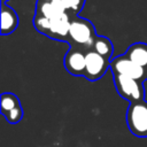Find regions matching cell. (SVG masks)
I'll list each match as a JSON object with an SVG mask.
<instances>
[{"instance_id": "4fadbf2b", "label": "cell", "mask_w": 147, "mask_h": 147, "mask_svg": "<svg viewBox=\"0 0 147 147\" xmlns=\"http://www.w3.org/2000/svg\"><path fill=\"white\" fill-rule=\"evenodd\" d=\"M33 25H34L37 31H39L40 33L47 36L48 32H49V28H51V18L45 17V16L39 15V14H34Z\"/></svg>"}, {"instance_id": "3957f363", "label": "cell", "mask_w": 147, "mask_h": 147, "mask_svg": "<svg viewBox=\"0 0 147 147\" xmlns=\"http://www.w3.org/2000/svg\"><path fill=\"white\" fill-rule=\"evenodd\" d=\"M113 76H114V83H115L117 93L122 98L130 101V103L144 100L145 90L140 80H137L119 74H113Z\"/></svg>"}, {"instance_id": "30bf717a", "label": "cell", "mask_w": 147, "mask_h": 147, "mask_svg": "<svg viewBox=\"0 0 147 147\" xmlns=\"http://www.w3.org/2000/svg\"><path fill=\"white\" fill-rule=\"evenodd\" d=\"M125 55L131 61L139 64L140 67L142 68L147 67V44H144V42L132 44L126 49Z\"/></svg>"}, {"instance_id": "6da1fadb", "label": "cell", "mask_w": 147, "mask_h": 147, "mask_svg": "<svg viewBox=\"0 0 147 147\" xmlns=\"http://www.w3.org/2000/svg\"><path fill=\"white\" fill-rule=\"evenodd\" d=\"M96 37L98 36L94 25L88 20L78 17L77 15L71 18L68 40L72 47H77L82 51L88 52L93 49Z\"/></svg>"}, {"instance_id": "9c48e42d", "label": "cell", "mask_w": 147, "mask_h": 147, "mask_svg": "<svg viewBox=\"0 0 147 147\" xmlns=\"http://www.w3.org/2000/svg\"><path fill=\"white\" fill-rule=\"evenodd\" d=\"M64 13H68V11L64 10V8L61 6L59 1H42V0L37 1L36 14L42 15L48 18H54Z\"/></svg>"}, {"instance_id": "8fae6325", "label": "cell", "mask_w": 147, "mask_h": 147, "mask_svg": "<svg viewBox=\"0 0 147 147\" xmlns=\"http://www.w3.org/2000/svg\"><path fill=\"white\" fill-rule=\"evenodd\" d=\"M93 51H95L96 53H99L100 55H102L106 59H110V56L113 55L114 52V47L111 41L103 36H98L95 38L94 45H93Z\"/></svg>"}, {"instance_id": "2e32d148", "label": "cell", "mask_w": 147, "mask_h": 147, "mask_svg": "<svg viewBox=\"0 0 147 147\" xmlns=\"http://www.w3.org/2000/svg\"><path fill=\"white\" fill-rule=\"evenodd\" d=\"M6 1H8V0H1V3H6Z\"/></svg>"}, {"instance_id": "7c38bea8", "label": "cell", "mask_w": 147, "mask_h": 147, "mask_svg": "<svg viewBox=\"0 0 147 147\" xmlns=\"http://www.w3.org/2000/svg\"><path fill=\"white\" fill-rule=\"evenodd\" d=\"M0 105H1V114H5V113L14 109L15 107L20 106L21 103H20L18 98L15 94H13V93H2Z\"/></svg>"}, {"instance_id": "e0dca14e", "label": "cell", "mask_w": 147, "mask_h": 147, "mask_svg": "<svg viewBox=\"0 0 147 147\" xmlns=\"http://www.w3.org/2000/svg\"><path fill=\"white\" fill-rule=\"evenodd\" d=\"M42 1H57V0H42Z\"/></svg>"}, {"instance_id": "9a60e30c", "label": "cell", "mask_w": 147, "mask_h": 147, "mask_svg": "<svg viewBox=\"0 0 147 147\" xmlns=\"http://www.w3.org/2000/svg\"><path fill=\"white\" fill-rule=\"evenodd\" d=\"M2 115L6 117V119H7L8 123L15 124V123H18L22 119V117H23V110H22V107L20 105V106L15 107L14 109H11V110L2 114Z\"/></svg>"}, {"instance_id": "7a4b0ae2", "label": "cell", "mask_w": 147, "mask_h": 147, "mask_svg": "<svg viewBox=\"0 0 147 147\" xmlns=\"http://www.w3.org/2000/svg\"><path fill=\"white\" fill-rule=\"evenodd\" d=\"M126 124L130 132L137 137H147V101L131 102L126 111Z\"/></svg>"}, {"instance_id": "52a82bcc", "label": "cell", "mask_w": 147, "mask_h": 147, "mask_svg": "<svg viewBox=\"0 0 147 147\" xmlns=\"http://www.w3.org/2000/svg\"><path fill=\"white\" fill-rule=\"evenodd\" d=\"M70 23H71V18L68 13L51 18V28L47 36L49 38L57 40H68Z\"/></svg>"}, {"instance_id": "8992f818", "label": "cell", "mask_w": 147, "mask_h": 147, "mask_svg": "<svg viewBox=\"0 0 147 147\" xmlns=\"http://www.w3.org/2000/svg\"><path fill=\"white\" fill-rule=\"evenodd\" d=\"M64 67L70 75L74 76H84L85 74V53L77 48L70 47V49L64 55L63 60Z\"/></svg>"}, {"instance_id": "ba28073f", "label": "cell", "mask_w": 147, "mask_h": 147, "mask_svg": "<svg viewBox=\"0 0 147 147\" xmlns=\"http://www.w3.org/2000/svg\"><path fill=\"white\" fill-rule=\"evenodd\" d=\"M18 25L16 11L6 3H1V34L6 36L15 31Z\"/></svg>"}, {"instance_id": "277c9868", "label": "cell", "mask_w": 147, "mask_h": 147, "mask_svg": "<svg viewBox=\"0 0 147 147\" xmlns=\"http://www.w3.org/2000/svg\"><path fill=\"white\" fill-rule=\"evenodd\" d=\"M108 68H110V62L108 59L103 57L93 49L85 53L84 77H86L88 80H96L101 78Z\"/></svg>"}, {"instance_id": "5bb4252c", "label": "cell", "mask_w": 147, "mask_h": 147, "mask_svg": "<svg viewBox=\"0 0 147 147\" xmlns=\"http://www.w3.org/2000/svg\"><path fill=\"white\" fill-rule=\"evenodd\" d=\"M65 11H72L75 15L80 11L84 7L85 0H57Z\"/></svg>"}, {"instance_id": "5b68a950", "label": "cell", "mask_w": 147, "mask_h": 147, "mask_svg": "<svg viewBox=\"0 0 147 147\" xmlns=\"http://www.w3.org/2000/svg\"><path fill=\"white\" fill-rule=\"evenodd\" d=\"M110 70L113 74L124 75L137 80H140L145 76V69L131 61L125 54L114 57L110 61Z\"/></svg>"}]
</instances>
